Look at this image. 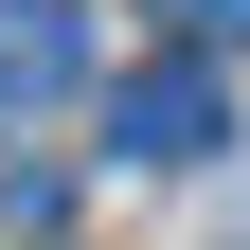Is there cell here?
Wrapping results in <instances>:
<instances>
[{
	"label": "cell",
	"mask_w": 250,
	"mask_h": 250,
	"mask_svg": "<svg viewBox=\"0 0 250 250\" xmlns=\"http://www.w3.org/2000/svg\"><path fill=\"white\" fill-rule=\"evenodd\" d=\"M107 143L143 179H179V161H214V143H232V89H214V54H143V72L107 89Z\"/></svg>",
	"instance_id": "1"
},
{
	"label": "cell",
	"mask_w": 250,
	"mask_h": 250,
	"mask_svg": "<svg viewBox=\"0 0 250 250\" xmlns=\"http://www.w3.org/2000/svg\"><path fill=\"white\" fill-rule=\"evenodd\" d=\"M89 89V18L72 0H0V125L18 107H72Z\"/></svg>",
	"instance_id": "2"
},
{
	"label": "cell",
	"mask_w": 250,
	"mask_h": 250,
	"mask_svg": "<svg viewBox=\"0 0 250 250\" xmlns=\"http://www.w3.org/2000/svg\"><path fill=\"white\" fill-rule=\"evenodd\" d=\"M250 36V0H161V54H232Z\"/></svg>",
	"instance_id": "3"
}]
</instances>
